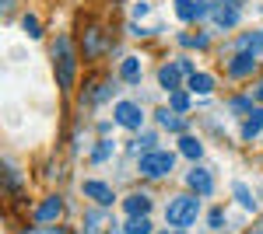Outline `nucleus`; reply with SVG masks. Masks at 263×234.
<instances>
[{
    "label": "nucleus",
    "mask_w": 263,
    "mask_h": 234,
    "mask_svg": "<svg viewBox=\"0 0 263 234\" xmlns=\"http://www.w3.org/2000/svg\"><path fill=\"white\" fill-rule=\"evenodd\" d=\"M25 234H67L63 227H32V231H25Z\"/></svg>",
    "instance_id": "c85d7f7f"
},
{
    "label": "nucleus",
    "mask_w": 263,
    "mask_h": 234,
    "mask_svg": "<svg viewBox=\"0 0 263 234\" xmlns=\"http://www.w3.org/2000/svg\"><path fill=\"white\" fill-rule=\"evenodd\" d=\"M253 234H263V227H260V231H253Z\"/></svg>",
    "instance_id": "7c9ffc66"
},
{
    "label": "nucleus",
    "mask_w": 263,
    "mask_h": 234,
    "mask_svg": "<svg viewBox=\"0 0 263 234\" xmlns=\"http://www.w3.org/2000/svg\"><path fill=\"white\" fill-rule=\"evenodd\" d=\"M84 196L95 199L99 206H112V203H116V193H112L105 182H99V178H88V182H84Z\"/></svg>",
    "instance_id": "6e6552de"
},
{
    "label": "nucleus",
    "mask_w": 263,
    "mask_h": 234,
    "mask_svg": "<svg viewBox=\"0 0 263 234\" xmlns=\"http://www.w3.org/2000/svg\"><path fill=\"white\" fill-rule=\"evenodd\" d=\"M112 154H116V143H112V140H102L99 147L91 151V157H88V161H91V164H105Z\"/></svg>",
    "instance_id": "aec40b11"
},
{
    "label": "nucleus",
    "mask_w": 263,
    "mask_h": 234,
    "mask_svg": "<svg viewBox=\"0 0 263 234\" xmlns=\"http://www.w3.org/2000/svg\"><path fill=\"white\" fill-rule=\"evenodd\" d=\"M263 130V109H253L249 116H246V122H242V137L246 140H253L256 133Z\"/></svg>",
    "instance_id": "a211bd4d"
},
{
    "label": "nucleus",
    "mask_w": 263,
    "mask_h": 234,
    "mask_svg": "<svg viewBox=\"0 0 263 234\" xmlns=\"http://www.w3.org/2000/svg\"><path fill=\"white\" fill-rule=\"evenodd\" d=\"M186 182H190V189H197L200 196H211V193H214V182H211V172H203V168H193V172L186 175Z\"/></svg>",
    "instance_id": "ddd939ff"
},
{
    "label": "nucleus",
    "mask_w": 263,
    "mask_h": 234,
    "mask_svg": "<svg viewBox=\"0 0 263 234\" xmlns=\"http://www.w3.org/2000/svg\"><path fill=\"white\" fill-rule=\"evenodd\" d=\"M120 77L126 80V84H137V80H141V59H137V56H126L120 63Z\"/></svg>",
    "instance_id": "dca6fc26"
},
{
    "label": "nucleus",
    "mask_w": 263,
    "mask_h": 234,
    "mask_svg": "<svg viewBox=\"0 0 263 234\" xmlns=\"http://www.w3.org/2000/svg\"><path fill=\"white\" fill-rule=\"evenodd\" d=\"M134 18H147V4H134Z\"/></svg>",
    "instance_id": "c756f323"
},
{
    "label": "nucleus",
    "mask_w": 263,
    "mask_h": 234,
    "mask_svg": "<svg viewBox=\"0 0 263 234\" xmlns=\"http://www.w3.org/2000/svg\"><path fill=\"white\" fill-rule=\"evenodd\" d=\"M179 63H165L162 70H158V84H162L165 91H179Z\"/></svg>",
    "instance_id": "4468645a"
},
{
    "label": "nucleus",
    "mask_w": 263,
    "mask_h": 234,
    "mask_svg": "<svg viewBox=\"0 0 263 234\" xmlns=\"http://www.w3.org/2000/svg\"><path fill=\"white\" fill-rule=\"evenodd\" d=\"M84 234H116V224L105 210H88L84 214Z\"/></svg>",
    "instance_id": "423d86ee"
},
{
    "label": "nucleus",
    "mask_w": 263,
    "mask_h": 234,
    "mask_svg": "<svg viewBox=\"0 0 263 234\" xmlns=\"http://www.w3.org/2000/svg\"><path fill=\"white\" fill-rule=\"evenodd\" d=\"M232 196L239 199V206H242V210H249V214H256V199H253V193L246 189L242 182H235V185H232Z\"/></svg>",
    "instance_id": "6ab92c4d"
},
{
    "label": "nucleus",
    "mask_w": 263,
    "mask_h": 234,
    "mask_svg": "<svg viewBox=\"0 0 263 234\" xmlns=\"http://www.w3.org/2000/svg\"><path fill=\"white\" fill-rule=\"evenodd\" d=\"M179 21H197V0H176Z\"/></svg>",
    "instance_id": "4be33fe9"
},
{
    "label": "nucleus",
    "mask_w": 263,
    "mask_h": 234,
    "mask_svg": "<svg viewBox=\"0 0 263 234\" xmlns=\"http://www.w3.org/2000/svg\"><path fill=\"white\" fill-rule=\"evenodd\" d=\"M155 143H158V137H155V133H141V137H137V143H134V151H144V154H147V151H155Z\"/></svg>",
    "instance_id": "393cba45"
},
{
    "label": "nucleus",
    "mask_w": 263,
    "mask_h": 234,
    "mask_svg": "<svg viewBox=\"0 0 263 234\" xmlns=\"http://www.w3.org/2000/svg\"><path fill=\"white\" fill-rule=\"evenodd\" d=\"M158 122H162V130H172V133H182L186 130L176 109H158Z\"/></svg>",
    "instance_id": "f3484780"
},
{
    "label": "nucleus",
    "mask_w": 263,
    "mask_h": 234,
    "mask_svg": "<svg viewBox=\"0 0 263 234\" xmlns=\"http://www.w3.org/2000/svg\"><path fill=\"white\" fill-rule=\"evenodd\" d=\"M179 234H186V231H179Z\"/></svg>",
    "instance_id": "2f4dec72"
},
{
    "label": "nucleus",
    "mask_w": 263,
    "mask_h": 234,
    "mask_svg": "<svg viewBox=\"0 0 263 234\" xmlns=\"http://www.w3.org/2000/svg\"><path fill=\"white\" fill-rule=\"evenodd\" d=\"M176 112H186L190 109V95H182V91H172V101H168Z\"/></svg>",
    "instance_id": "bb28decb"
},
{
    "label": "nucleus",
    "mask_w": 263,
    "mask_h": 234,
    "mask_svg": "<svg viewBox=\"0 0 263 234\" xmlns=\"http://www.w3.org/2000/svg\"><path fill=\"white\" fill-rule=\"evenodd\" d=\"M235 53H253V56H260L263 53V32H246L235 39Z\"/></svg>",
    "instance_id": "f8f14e48"
},
{
    "label": "nucleus",
    "mask_w": 263,
    "mask_h": 234,
    "mask_svg": "<svg viewBox=\"0 0 263 234\" xmlns=\"http://www.w3.org/2000/svg\"><path fill=\"white\" fill-rule=\"evenodd\" d=\"M112 119L123 130H141L144 126V112H141V105H134V101H116L112 105Z\"/></svg>",
    "instance_id": "20e7f679"
},
{
    "label": "nucleus",
    "mask_w": 263,
    "mask_h": 234,
    "mask_svg": "<svg viewBox=\"0 0 263 234\" xmlns=\"http://www.w3.org/2000/svg\"><path fill=\"white\" fill-rule=\"evenodd\" d=\"M123 210H126V217H147L151 214V196L144 193H134L123 199Z\"/></svg>",
    "instance_id": "9b49d317"
},
{
    "label": "nucleus",
    "mask_w": 263,
    "mask_h": 234,
    "mask_svg": "<svg viewBox=\"0 0 263 234\" xmlns=\"http://www.w3.org/2000/svg\"><path fill=\"white\" fill-rule=\"evenodd\" d=\"M197 217H200V203H197L193 196H176V199L168 203V210H165L168 227H176V231H186Z\"/></svg>",
    "instance_id": "f03ea898"
},
{
    "label": "nucleus",
    "mask_w": 263,
    "mask_h": 234,
    "mask_svg": "<svg viewBox=\"0 0 263 234\" xmlns=\"http://www.w3.org/2000/svg\"><path fill=\"white\" fill-rule=\"evenodd\" d=\"M53 63H57V80H60V88L70 91V88H74V77H78V63H74L70 42L63 39V35L53 42Z\"/></svg>",
    "instance_id": "f257e3e1"
},
{
    "label": "nucleus",
    "mask_w": 263,
    "mask_h": 234,
    "mask_svg": "<svg viewBox=\"0 0 263 234\" xmlns=\"http://www.w3.org/2000/svg\"><path fill=\"white\" fill-rule=\"evenodd\" d=\"M176 168V157L168 154V151H147V154L141 157V175L144 178H162L168 175Z\"/></svg>",
    "instance_id": "7ed1b4c3"
},
{
    "label": "nucleus",
    "mask_w": 263,
    "mask_h": 234,
    "mask_svg": "<svg viewBox=\"0 0 263 234\" xmlns=\"http://www.w3.org/2000/svg\"><path fill=\"white\" fill-rule=\"evenodd\" d=\"M81 53L88 59H95L105 53V35H102V28L95 25V21H88L84 25V32H81Z\"/></svg>",
    "instance_id": "39448f33"
},
{
    "label": "nucleus",
    "mask_w": 263,
    "mask_h": 234,
    "mask_svg": "<svg viewBox=\"0 0 263 234\" xmlns=\"http://www.w3.org/2000/svg\"><path fill=\"white\" fill-rule=\"evenodd\" d=\"M211 88H214V80L207 74H190V91L193 95H211Z\"/></svg>",
    "instance_id": "412c9836"
},
{
    "label": "nucleus",
    "mask_w": 263,
    "mask_h": 234,
    "mask_svg": "<svg viewBox=\"0 0 263 234\" xmlns=\"http://www.w3.org/2000/svg\"><path fill=\"white\" fill-rule=\"evenodd\" d=\"M214 21H218V28H235L239 25V7L228 4V0H218L214 4Z\"/></svg>",
    "instance_id": "9d476101"
},
{
    "label": "nucleus",
    "mask_w": 263,
    "mask_h": 234,
    "mask_svg": "<svg viewBox=\"0 0 263 234\" xmlns=\"http://www.w3.org/2000/svg\"><path fill=\"white\" fill-rule=\"evenodd\" d=\"M228 109H232L235 116H249V112H253V105H249V98H232V101H228Z\"/></svg>",
    "instance_id": "a878e982"
},
{
    "label": "nucleus",
    "mask_w": 263,
    "mask_h": 234,
    "mask_svg": "<svg viewBox=\"0 0 263 234\" xmlns=\"http://www.w3.org/2000/svg\"><path fill=\"white\" fill-rule=\"evenodd\" d=\"M123 231L126 234H151V220H147V217H130Z\"/></svg>",
    "instance_id": "5701e85b"
},
{
    "label": "nucleus",
    "mask_w": 263,
    "mask_h": 234,
    "mask_svg": "<svg viewBox=\"0 0 263 234\" xmlns=\"http://www.w3.org/2000/svg\"><path fill=\"white\" fill-rule=\"evenodd\" d=\"M253 70H256V56H253V53H235V56L228 59V77L232 80L249 77Z\"/></svg>",
    "instance_id": "0eeeda50"
},
{
    "label": "nucleus",
    "mask_w": 263,
    "mask_h": 234,
    "mask_svg": "<svg viewBox=\"0 0 263 234\" xmlns=\"http://www.w3.org/2000/svg\"><path fill=\"white\" fill-rule=\"evenodd\" d=\"M207 220H211V227H214V231H221V227H224V210H211Z\"/></svg>",
    "instance_id": "cd10ccee"
},
{
    "label": "nucleus",
    "mask_w": 263,
    "mask_h": 234,
    "mask_svg": "<svg viewBox=\"0 0 263 234\" xmlns=\"http://www.w3.org/2000/svg\"><path fill=\"white\" fill-rule=\"evenodd\" d=\"M21 28H25V32H28L32 39H39V35H42V25H39V18H32V14H25V18H21Z\"/></svg>",
    "instance_id": "b1692460"
},
{
    "label": "nucleus",
    "mask_w": 263,
    "mask_h": 234,
    "mask_svg": "<svg viewBox=\"0 0 263 234\" xmlns=\"http://www.w3.org/2000/svg\"><path fill=\"white\" fill-rule=\"evenodd\" d=\"M179 154L190 157V161H200V157H203V143L197 137H190V133H182V137H179Z\"/></svg>",
    "instance_id": "2eb2a0df"
},
{
    "label": "nucleus",
    "mask_w": 263,
    "mask_h": 234,
    "mask_svg": "<svg viewBox=\"0 0 263 234\" xmlns=\"http://www.w3.org/2000/svg\"><path fill=\"white\" fill-rule=\"evenodd\" d=\"M60 214H63V199L60 196H49L35 210V224H53V220H60Z\"/></svg>",
    "instance_id": "1a4fd4ad"
}]
</instances>
